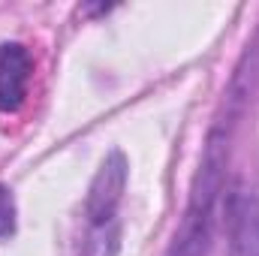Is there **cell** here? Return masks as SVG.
<instances>
[{"label":"cell","mask_w":259,"mask_h":256,"mask_svg":"<svg viewBox=\"0 0 259 256\" xmlns=\"http://www.w3.org/2000/svg\"><path fill=\"white\" fill-rule=\"evenodd\" d=\"M12 232H15V202H12V193L0 187V238Z\"/></svg>","instance_id":"cell-4"},{"label":"cell","mask_w":259,"mask_h":256,"mask_svg":"<svg viewBox=\"0 0 259 256\" xmlns=\"http://www.w3.org/2000/svg\"><path fill=\"white\" fill-rule=\"evenodd\" d=\"M223 175H226V133L214 130L208 136V145L202 151V163L196 172L190 205L184 211L181 229L175 232V244L169 256H205L214 232V211L217 199L223 193Z\"/></svg>","instance_id":"cell-1"},{"label":"cell","mask_w":259,"mask_h":256,"mask_svg":"<svg viewBox=\"0 0 259 256\" xmlns=\"http://www.w3.org/2000/svg\"><path fill=\"white\" fill-rule=\"evenodd\" d=\"M124 187H127V160L121 151H112L103 160L100 172L94 175L91 190H88V202H84V214L94 226L112 223L115 208L124 196Z\"/></svg>","instance_id":"cell-2"},{"label":"cell","mask_w":259,"mask_h":256,"mask_svg":"<svg viewBox=\"0 0 259 256\" xmlns=\"http://www.w3.org/2000/svg\"><path fill=\"white\" fill-rule=\"evenodd\" d=\"M33 75L30 52L21 42H3L0 46V112H15L24 97Z\"/></svg>","instance_id":"cell-3"}]
</instances>
